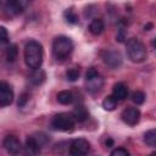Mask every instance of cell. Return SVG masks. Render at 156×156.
<instances>
[{
	"label": "cell",
	"instance_id": "cell-7",
	"mask_svg": "<svg viewBox=\"0 0 156 156\" xmlns=\"http://www.w3.org/2000/svg\"><path fill=\"white\" fill-rule=\"evenodd\" d=\"M2 146L6 150V152L11 156H18L22 152V145L21 141L15 135H7L5 136L2 141Z\"/></svg>",
	"mask_w": 156,
	"mask_h": 156
},
{
	"label": "cell",
	"instance_id": "cell-5",
	"mask_svg": "<svg viewBox=\"0 0 156 156\" xmlns=\"http://www.w3.org/2000/svg\"><path fill=\"white\" fill-rule=\"evenodd\" d=\"M51 126L54 129L56 130H61V132H71L74 127V119L72 117L71 113H57L52 121H51Z\"/></svg>",
	"mask_w": 156,
	"mask_h": 156
},
{
	"label": "cell",
	"instance_id": "cell-10",
	"mask_svg": "<svg viewBox=\"0 0 156 156\" xmlns=\"http://www.w3.org/2000/svg\"><path fill=\"white\" fill-rule=\"evenodd\" d=\"M101 56H102L104 62L108 67H111V68H117L122 63V55L119 54V51H116V50H105Z\"/></svg>",
	"mask_w": 156,
	"mask_h": 156
},
{
	"label": "cell",
	"instance_id": "cell-26",
	"mask_svg": "<svg viewBox=\"0 0 156 156\" xmlns=\"http://www.w3.org/2000/svg\"><path fill=\"white\" fill-rule=\"evenodd\" d=\"M28 98H29V95H28V94H26V93H23V94L20 96V99H18V106H20V107L24 106V105H26V102L28 101Z\"/></svg>",
	"mask_w": 156,
	"mask_h": 156
},
{
	"label": "cell",
	"instance_id": "cell-16",
	"mask_svg": "<svg viewBox=\"0 0 156 156\" xmlns=\"http://www.w3.org/2000/svg\"><path fill=\"white\" fill-rule=\"evenodd\" d=\"M45 72L43 69H34L33 73L29 76V80L33 85H40L44 80H45Z\"/></svg>",
	"mask_w": 156,
	"mask_h": 156
},
{
	"label": "cell",
	"instance_id": "cell-13",
	"mask_svg": "<svg viewBox=\"0 0 156 156\" xmlns=\"http://www.w3.org/2000/svg\"><path fill=\"white\" fill-rule=\"evenodd\" d=\"M128 95V88L126 84L123 83H116L112 88V96L117 100V101H121V100H124Z\"/></svg>",
	"mask_w": 156,
	"mask_h": 156
},
{
	"label": "cell",
	"instance_id": "cell-15",
	"mask_svg": "<svg viewBox=\"0 0 156 156\" xmlns=\"http://www.w3.org/2000/svg\"><path fill=\"white\" fill-rule=\"evenodd\" d=\"M104 28H105V23H104V21H102L101 18H94V20L90 22V24H89V32H90L93 35H99V34H101L102 30H104Z\"/></svg>",
	"mask_w": 156,
	"mask_h": 156
},
{
	"label": "cell",
	"instance_id": "cell-18",
	"mask_svg": "<svg viewBox=\"0 0 156 156\" xmlns=\"http://www.w3.org/2000/svg\"><path fill=\"white\" fill-rule=\"evenodd\" d=\"M80 74V68L78 66H72L66 71V77L69 82H76L79 78Z\"/></svg>",
	"mask_w": 156,
	"mask_h": 156
},
{
	"label": "cell",
	"instance_id": "cell-4",
	"mask_svg": "<svg viewBox=\"0 0 156 156\" xmlns=\"http://www.w3.org/2000/svg\"><path fill=\"white\" fill-rule=\"evenodd\" d=\"M102 85H104V78L101 77V74L94 67L88 68V71L85 73V87H87V90L89 93H96V91L101 90Z\"/></svg>",
	"mask_w": 156,
	"mask_h": 156
},
{
	"label": "cell",
	"instance_id": "cell-1",
	"mask_svg": "<svg viewBox=\"0 0 156 156\" xmlns=\"http://www.w3.org/2000/svg\"><path fill=\"white\" fill-rule=\"evenodd\" d=\"M24 61L26 65L34 69H39L43 63V46L37 40H29L24 45Z\"/></svg>",
	"mask_w": 156,
	"mask_h": 156
},
{
	"label": "cell",
	"instance_id": "cell-6",
	"mask_svg": "<svg viewBox=\"0 0 156 156\" xmlns=\"http://www.w3.org/2000/svg\"><path fill=\"white\" fill-rule=\"evenodd\" d=\"M90 150V143L87 139H74L69 145V156H85Z\"/></svg>",
	"mask_w": 156,
	"mask_h": 156
},
{
	"label": "cell",
	"instance_id": "cell-27",
	"mask_svg": "<svg viewBox=\"0 0 156 156\" xmlns=\"http://www.w3.org/2000/svg\"><path fill=\"white\" fill-rule=\"evenodd\" d=\"M124 38H126V32H124L123 28H121V29H119V34L117 35V39H118V41H123Z\"/></svg>",
	"mask_w": 156,
	"mask_h": 156
},
{
	"label": "cell",
	"instance_id": "cell-11",
	"mask_svg": "<svg viewBox=\"0 0 156 156\" xmlns=\"http://www.w3.org/2000/svg\"><path fill=\"white\" fill-rule=\"evenodd\" d=\"M13 101V90L6 82H0V107L9 106Z\"/></svg>",
	"mask_w": 156,
	"mask_h": 156
},
{
	"label": "cell",
	"instance_id": "cell-2",
	"mask_svg": "<svg viewBox=\"0 0 156 156\" xmlns=\"http://www.w3.org/2000/svg\"><path fill=\"white\" fill-rule=\"evenodd\" d=\"M73 51V41L66 35H58L52 41V54L57 60L67 58Z\"/></svg>",
	"mask_w": 156,
	"mask_h": 156
},
{
	"label": "cell",
	"instance_id": "cell-24",
	"mask_svg": "<svg viewBox=\"0 0 156 156\" xmlns=\"http://www.w3.org/2000/svg\"><path fill=\"white\" fill-rule=\"evenodd\" d=\"M9 43V33L5 27H0V45H6Z\"/></svg>",
	"mask_w": 156,
	"mask_h": 156
},
{
	"label": "cell",
	"instance_id": "cell-28",
	"mask_svg": "<svg viewBox=\"0 0 156 156\" xmlns=\"http://www.w3.org/2000/svg\"><path fill=\"white\" fill-rule=\"evenodd\" d=\"M112 143H113V141H112V140H111V139H108V140H106V145H107V146H108V147H110V146H111V145H112Z\"/></svg>",
	"mask_w": 156,
	"mask_h": 156
},
{
	"label": "cell",
	"instance_id": "cell-3",
	"mask_svg": "<svg viewBox=\"0 0 156 156\" xmlns=\"http://www.w3.org/2000/svg\"><path fill=\"white\" fill-rule=\"evenodd\" d=\"M126 50H127L128 58L135 63L143 62L147 56V51H146L145 45L136 38H132L127 41Z\"/></svg>",
	"mask_w": 156,
	"mask_h": 156
},
{
	"label": "cell",
	"instance_id": "cell-23",
	"mask_svg": "<svg viewBox=\"0 0 156 156\" xmlns=\"http://www.w3.org/2000/svg\"><path fill=\"white\" fill-rule=\"evenodd\" d=\"M132 100H133V102H135L136 105H141V104H144V101H145V94H144L143 91H140V90H136V91H134V93L132 94Z\"/></svg>",
	"mask_w": 156,
	"mask_h": 156
},
{
	"label": "cell",
	"instance_id": "cell-9",
	"mask_svg": "<svg viewBox=\"0 0 156 156\" xmlns=\"http://www.w3.org/2000/svg\"><path fill=\"white\" fill-rule=\"evenodd\" d=\"M41 146L35 140L34 136H28L26 139L24 146H22V155L23 156H40Z\"/></svg>",
	"mask_w": 156,
	"mask_h": 156
},
{
	"label": "cell",
	"instance_id": "cell-22",
	"mask_svg": "<svg viewBox=\"0 0 156 156\" xmlns=\"http://www.w3.org/2000/svg\"><path fill=\"white\" fill-rule=\"evenodd\" d=\"M63 17L66 20V22L71 23V24H77L79 22V18H78V15L73 11V10H66L63 12Z\"/></svg>",
	"mask_w": 156,
	"mask_h": 156
},
{
	"label": "cell",
	"instance_id": "cell-29",
	"mask_svg": "<svg viewBox=\"0 0 156 156\" xmlns=\"http://www.w3.org/2000/svg\"><path fill=\"white\" fill-rule=\"evenodd\" d=\"M149 156H156V152H151Z\"/></svg>",
	"mask_w": 156,
	"mask_h": 156
},
{
	"label": "cell",
	"instance_id": "cell-8",
	"mask_svg": "<svg viewBox=\"0 0 156 156\" xmlns=\"http://www.w3.org/2000/svg\"><path fill=\"white\" fill-rule=\"evenodd\" d=\"M4 11L9 16H15L24 11V9L28 6V2L24 0H12V1H6L2 2Z\"/></svg>",
	"mask_w": 156,
	"mask_h": 156
},
{
	"label": "cell",
	"instance_id": "cell-19",
	"mask_svg": "<svg viewBox=\"0 0 156 156\" xmlns=\"http://www.w3.org/2000/svg\"><path fill=\"white\" fill-rule=\"evenodd\" d=\"M117 100L112 96V95H108L102 101V107L106 110V111H113L116 107H117Z\"/></svg>",
	"mask_w": 156,
	"mask_h": 156
},
{
	"label": "cell",
	"instance_id": "cell-21",
	"mask_svg": "<svg viewBox=\"0 0 156 156\" xmlns=\"http://www.w3.org/2000/svg\"><path fill=\"white\" fill-rule=\"evenodd\" d=\"M144 141H145L149 146L154 147V146L156 145V130H155V129L147 130V132L145 133V135H144Z\"/></svg>",
	"mask_w": 156,
	"mask_h": 156
},
{
	"label": "cell",
	"instance_id": "cell-20",
	"mask_svg": "<svg viewBox=\"0 0 156 156\" xmlns=\"http://www.w3.org/2000/svg\"><path fill=\"white\" fill-rule=\"evenodd\" d=\"M17 45L16 44H11L6 48V58L9 62H13L17 58Z\"/></svg>",
	"mask_w": 156,
	"mask_h": 156
},
{
	"label": "cell",
	"instance_id": "cell-12",
	"mask_svg": "<svg viewBox=\"0 0 156 156\" xmlns=\"http://www.w3.org/2000/svg\"><path fill=\"white\" fill-rule=\"evenodd\" d=\"M121 117H122V119L126 124L135 126L140 119V111L136 107H128V108L123 110Z\"/></svg>",
	"mask_w": 156,
	"mask_h": 156
},
{
	"label": "cell",
	"instance_id": "cell-14",
	"mask_svg": "<svg viewBox=\"0 0 156 156\" xmlns=\"http://www.w3.org/2000/svg\"><path fill=\"white\" fill-rule=\"evenodd\" d=\"M71 115H72L74 122H84V121H87L88 117H89V112H88V110H87L83 105L76 106Z\"/></svg>",
	"mask_w": 156,
	"mask_h": 156
},
{
	"label": "cell",
	"instance_id": "cell-17",
	"mask_svg": "<svg viewBox=\"0 0 156 156\" xmlns=\"http://www.w3.org/2000/svg\"><path fill=\"white\" fill-rule=\"evenodd\" d=\"M73 100H74V96L69 90H62L57 94V101L62 105H69L72 104Z\"/></svg>",
	"mask_w": 156,
	"mask_h": 156
},
{
	"label": "cell",
	"instance_id": "cell-25",
	"mask_svg": "<svg viewBox=\"0 0 156 156\" xmlns=\"http://www.w3.org/2000/svg\"><path fill=\"white\" fill-rule=\"evenodd\" d=\"M110 156H130V154H129V151H128L127 149H124V147H117V149H115V150L111 152Z\"/></svg>",
	"mask_w": 156,
	"mask_h": 156
}]
</instances>
